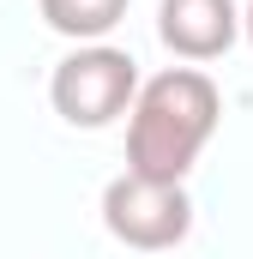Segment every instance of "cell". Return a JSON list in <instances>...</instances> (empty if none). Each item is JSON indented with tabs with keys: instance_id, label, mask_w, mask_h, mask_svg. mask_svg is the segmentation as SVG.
<instances>
[{
	"instance_id": "1",
	"label": "cell",
	"mask_w": 253,
	"mask_h": 259,
	"mask_svg": "<svg viewBox=\"0 0 253 259\" xmlns=\"http://www.w3.org/2000/svg\"><path fill=\"white\" fill-rule=\"evenodd\" d=\"M217 115L223 97L199 66H169L145 78L126 103V169L157 181H187V169L217 133Z\"/></svg>"
},
{
	"instance_id": "2",
	"label": "cell",
	"mask_w": 253,
	"mask_h": 259,
	"mask_svg": "<svg viewBox=\"0 0 253 259\" xmlns=\"http://www.w3.org/2000/svg\"><path fill=\"white\" fill-rule=\"evenodd\" d=\"M133 91H139V61L126 49H109L103 36L97 42H78L55 66V78H49L55 115H61L66 127H91V133L109 127V121H121L126 103H133Z\"/></svg>"
},
{
	"instance_id": "3",
	"label": "cell",
	"mask_w": 253,
	"mask_h": 259,
	"mask_svg": "<svg viewBox=\"0 0 253 259\" xmlns=\"http://www.w3.org/2000/svg\"><path fill=\"white\" fill-rule=\"evenodd\" d=\"M103 229L126 247H139V253H163V247L187 241L193 199L181 181H157V175L126 169L103 187Z\"/></svg>"
},
{
	"instance_id": "4",
	"label": "cell",
	"mask_w": 253,
	"mask_h": 259,
	"mask_svg": "<svg viewBox=\"0 0 253 259\" xmlns=\"http://www.w3.org/2000/svg\"><path fill=\"white\" fill-rule=\"evenodd\" d=\"M157 36L181 61H217V55L235 49L241 12H235V0H163L157 6Z\"/></svg>"
},
{
	"instance_id": "5",
	"label": "cell",
	"mask_w": 253,
	"mask_h": 259,
	"mask_svg": "<svg viewBox=\"0 0 253 259\" xmlns=\"http://www.w3.org/2000/svg\"><path fill=\"white\" fill-rule=\"evenodd\" d=\"M36 6H43L49 30H61L72 42H97L126 18V0H36Z\"/></svg>"
},
{
	"instance_id": "6",
	"label": "cell",
	"mask_w": 253,
	"mask_h": 259,
	"mask_svg": "<svg viewBox=\"0 0 253 259\" xmlns=\"http://www.w3.org/2000/svg\"><path fill=\"white\" fill-rule=\"evenodd\" d=\"M241 30H247V42H253V6H247V18H241Z\"/></svg>"
}]
</instances>
